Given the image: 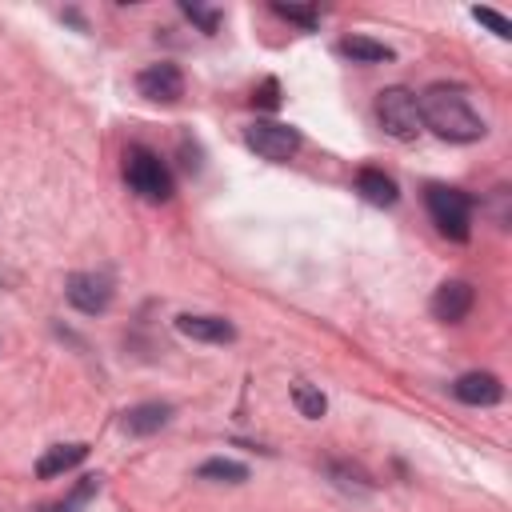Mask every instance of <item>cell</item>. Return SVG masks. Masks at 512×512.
Segmentation results:
<instances>
[{"instance_id":"1","label":"cell","mask_w":512,"mask_h":512,"mask_svg":"<svg viewBox=\"0 0 512 512\" xmlns=\"http://www.w3.org/2000/svg\"><path fill=\"white\" fill-rule=\"evenodd\" d=\"M416 104H420V124L432 128L440 140L472 144V140H480L488 132L480 112L468 104L464 88H456V84H432V88H424L416 96Z\"/></svg>"},{"instance_id":"2","label":"cell","mask_w":512,"mask_h":512,"mask_svg":"<svg viewBox=\"0 0 512 512\" xmlns=\"http://www.w3.org/2000/svg\"><path fill=\"white\" fill-rule=\"evenodd\" d=\"M124 180L148 204H164L172 196V172H168V164L152 148H140L136 144V148L124 152Z\"/></svg>"},{"instance_id":"3","label":"cell","mask_w":512,"mask_h":512,"mask_svg":"<svg viewBox=\"0 0 512 512\" xmlns=\"http://www.w3.org/2000/svg\"><path fill=\"white\" fill-rule=\"evenodd\" d=\"M424 204H428V216L432 224L448 236V240H468L472 236V200L460 192V188H444V184H432L424 192Z\"/></svg>"},{"instance_id":"4","label":"cell","mask_w":512,"mask_h":512,"mask_svg":"<svg viewBox=\"0 0 512 512\" xmlns=\"http://www.w3.org/2000/svg\"><path fill=\"white\" fill-rule=\"evenodd\" d=\"M376 120H380V128H384L392 140H416V136L424 132L416 92H408V88H400V84H392V88H384V92L376 96Z\"/></svg>"},{"instance_id":"5","label":"cell","mask_w":512,"mask_h":512,"mask_svg":"<svg viewBox=\"0 0 512 512\" xmlns=\"http://www.w3.org/2000/svg\"><path fill=\"white\" fill-rule=\"evenodd\" d=\"M244 144H248L256 156H264V160H272V164H284V160L296 156L300 132H296L292 124H280V120H256V124L244 128Z\"/></svg>"},{"instance_id":"6","label":"cell","mask_w":512,"mask_h":512,"mask_svg":"<svg viewBox=\"0 0 512 512\" xmlns=\"http://www.w3.org/2000/svg\"><path fill=\"white\" fill-rule=\"evenodd\" d=\"M64 296L76 312L84 316H100L108 304H112V280L100 276V272H72L68 284H64Z\"/></svg>"},{"instance_id":"7","label":"cell","mask_w":512,"mask_h":512,"mask_svg":"<svg viewBox=\"0 0 512 512\" xmlns=\"http://www.w3.org/2000/svg\"><path fill=\"white\" fill-rule=\"evenodd\" d=\"M136 88L144 100H156V104H172L184 96V76L176 64L160 60V64H148L140 76H136Z\"/></svg>"},{"instance_id":"8","label":"cell","mask_w":512,"mask_h":512,"mask_svg":"<svg viewBox=\"0 0 512 512\" xmlns=\"http://www.w3.org/2000/svg\"><path fill=\"white\" fill-rule=\"evenodd\" d=\"M472 304H476V288L468 284V280H444L436 292H432V316L436 320H444V324H456V320H464L468 312H472Z\"/></svg>"},{"instance_id":"9","label":"cell","mask_w":512,"mask_h":512,"mask_svg":"<svg viewBox=\"0 0 512 512\" xmlns=\"http://www.w3.org/2000/svg\"><path fill=\"white\" fill-rule=\"evenodd\" d=\"M452 396H456L460 404H472V408H492V404H500L504 384H500L492 372H464V376L452 384Z\"/></svg>"},{"instance_id":"10","label":"cell","mask_w":512,"mask_h":512,"mask_svg":"<svg viewBox=\"0 0 512 512\" xmlns=\"http://www.w3.org/2000/svg\"><path fill=\"white\" fill-rule=\"evenodd\" d=\"M176 328L188 336V340H200V344H232L236 340V328L224 320V316H176Z\"/></svg>"},{"instance_id":"11","label":"cell","mask_w":512,"mask_h":512,"mask_svg":"<svg viewBox=\"0 0 512 512\" xmlns=\"http://www.w3.org/2000/svg\"><path fill=\"white\" fill-rule=\"evenodd\" d=\"M172 420V404H160V400H148V404H136L120 416V428L128 436H156L160 428H168Z\"/></svg>"},{"instance_id":"12","label":"cell","mask_w":512,"mask_h":512,"mask_svg":"<svg viewBox=\"0 0 512 512\" xmlns=\"http://www.w3.org/2000/svg\"><path fill=\"white\" fill-rule=\"evenodd\" d=\"M88 460V444H52L40 460H36V476L40 480H56L64 472H72L76 464Z\"/></svg>"},{"instance_id":"13","label":"cell","mask_w":512,"mask_h":512,"mask_svg":"<svg viewBox=\"0 0 512 512\" xmlns=\"http://www.w3.org/2000/svg\"><path fill=\"white\" fill-rule=\"evenodd\" d=\"M356 192L368 200V204H376V208H388V204H396V180L388 176V172H380V168H360L356 172Z\"/></svg>"},{"instance_id":"14","label":"cell","mask_w":512,"mask_h":512,"mask_svg":"<svg viewBox=\"0 0 512 512\" xmlns=\"http://www.w3.org/2000/svg\"><path fill=\"white\" fill-rule=\"evenodd\" d=\"M340 52L352 56V64H384V60L396 56L388 44H380V40H372V36H344V40H340Z\"/></svg>"},{"instance_id":"15","label":"cell","mask_w":512,"mask_h":512,"mask_svg":"<svg viewBox=\"0 0 512 512\" xmlns=\"http://www.w3.org/2000/svg\"><path fill=\"white\" fill-rule=\"evenodd\" d=\"M196 476H200V480H216V484H244V480H248V468H244L240 460L216 456V460H204V464L196 468Z\"/></svg>"},{"instance_id":"16","label":"cell","mask_w":512,"mask_h":512,"mask_svg":"<svg viewBox=\"0 0 512 512\" xmlns=\"http://www.w3.org/2000/svg\"><path fill=\"white\" fill-rule=\"evenodd\" d=\"M292 404H296V412L304 416V420H320L324 412H328V400H324V392L320 388H312V384H292Z\"/></svg>"},{"instance_id":"17","label":"cell","mask_w":512,"mask_h":512,"mask_svg":"<svg viewBox=\"0 0 512 512\" xmlns=\"http://www.w3.org/2000/svg\"><path fill=\"white\" fill-rule=\"evenodd\" d=\"M328 476H332L340 488H348V492H372V480H368L360 468H348V464H328Z\"/></svg>"},{"instance_id":"18","label":"cell","mask_w":512,"mask_h":512,"mask_svg":"<svg viewBox=\"0 0 512 512\" xmlns=\"http://www.w3.org/2000/svg\"><path fill=\"white\" fill-rule=\"evenodd\" d=\"M96 484H100V476H84V484H80V488H76L68 500H60V504H48L44 512H80V508H84V500L96 492Z\"/></svg>"},{"instance_id":"19","label":"cell","mask_w":512,"mask_h":512,"mask_svg":"<svg viewBox=\"0 0 512 512\" xmlns=\"http://www.w3.org/2000/svg\"><path fill=\"white\" fill-rule=\"evenodd\" d=\"M272 12L276 16H284V20H292V24H304V28H316L320 24V12L316 8H304V4H272Z\"/></svg>"},{"instance_id":"20","label":"cell","mask_w":512,"mask_h":512,"mask_svg":"<svg viewBox=\"0 0 512 512\" xmlns=\"http://www.w3.org/2000/svg\"><path fill=\"white\" fill-rule=\"evenodd\" d=\"M180 12H184L188 20H196V24H200V32H216V28H220V12H216V8H200V4L184 0V4H180Z\"/></svg>"},{"instance_id":"21","label":"cell","mask_w":512,"mask_h":512,"mask_svg":"<svg viewBox=\"0 0 512 512\" xmlns=\"http://www.w3.org/2000/svg\"><path fill=\"white\" fill-rule=\"evenodd\" d=\"M472 20H480L484 28H492L500 40H508V36H512V24H508L500 12H492V8H472Z\"/></svg>"},{"instance_id":"22","label":"cell","mask_w":512,"mask_h":512,"mask_svg":"<svg viewBox=\"0 0 512 512\" xmlns=\"http://www.w3.org/2000/svg\"><path fill=\"white\" fill-rule=\"evenodd\" d=\"M252 100H256L260 108H276V104H280V88H276V80H264L260 92H256Z\"/></svg>"}]
</instances>
